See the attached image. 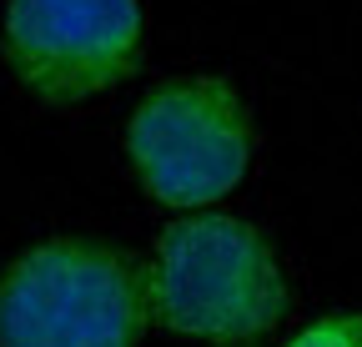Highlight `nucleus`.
Instances as JSON below:
<instances>
[{
    "label": "nucleus",
    "mask_w": 362,
    "mask_h": 347,
    "mask_svg": "<svg viewBox=\"0 0 362 347\" xmlns=\"http://www.w3.org/2000/svg\"><path fill=\"white\" fill-rule=\"evenodd\" d=\"M146 307L187 337L237 347L277 327L287 287L257 227L237 216H192L161 232Z\"/></svg>",
    "instance_id": "nucleus-1"
},
{
    "label": "nucleus",
    "mask_w": 362,
    "mask_h": 347,
    "mask_svg": "<svg viewBox=\"0 0 362 347\" xmlns=\"http://www.w3.org/2000/svg\"><path fill=\"white\" fill-rule=\"evenodd\" d=\"M146 287L126 257L90 242H45L0 277V347H136Z\"/></svg>",
    "instance_id": "nucleus-2"
},
{
    "label": "nucleus",
    "mask_w": 362,
    "mask_h": 347,
    "mask_svg": "<svg viewBox=\"0 0 362 347\" xmlns=\"http://www.w3.org/2000/svg\"><path fill=\"white\" fill-rule=\"evenodd\" d=\"M126 151L146 192L166 206L226 196L252 161V131L226 81H176L151 91L126 126Z\"/></svg>",
    "instance_id": "nucleus-3"
},
{
    "label": "nucleus",
    "mask_w": 362,
    "mask_h": 347,
    "mask_svg": "<svg viewBox=\"0 0 362 347\" xmlns=\"http://www.w3.org/2000/svg\"><path fill=\"white\" fill-rule=\"evenodd\" d=\"M141 0H11L6 61L40 101H86L141 61Z\"/></svg>",
    "instance_id": "nucleus-4"
},
{
    "label": "nucleus",
    "mask_w": 362,
    "mask_h": 347,
    "mask_svg": "<svg viewBox=\"0 0 362 347\" xmlns=\"http://www.w3.org/2000/svg\"><path fill=\"white\" fill-rule=\"evenodd\" d=\"M287 347H362V317H322L302 327Z\"/></svg>",
    "instance_id": "nucleus-5"
}]
</instances>
